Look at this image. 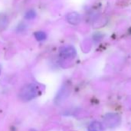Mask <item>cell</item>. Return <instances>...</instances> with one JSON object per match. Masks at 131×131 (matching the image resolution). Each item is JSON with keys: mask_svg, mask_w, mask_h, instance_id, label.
<instances>
[{"mask_svg": "<svg viewBox=\"0 0 131 131\" xmlns=\"http://www.w3.org/2000/svg\"><path fill=\"white\" fill-rule=\"evenodd\" d=\"M40 92V87L37 84L30 83L22 88V90L19 92V96L20 100L26 102L32 100V99L38 96Z\"/></svg>", "mask_w": 131, "mask_h": 131, "instance_id": "1", "label": "cell"}, {"mask_svg": "<svg viewBox=\"0 0 131 131\" xmlns=\"http://www.w3.org/2000/svg\"><path fill=\"white\" fill-rule=\"evenodd\" d=\"M121 121L120 116L115 113H108L104 116V123L108 128H115L119 125Z\"/></svg>", "mask_w": 131, "mask_h": 131, "instance_id": "2", "label": "cell"}, {"mask_svg": "<svg viewBox=\"0 0 131 131\" xmlns=\"http://www.w3.org/2000/svg\"><path fill=\"white\" fill-rule=\"evenodd\" d=\"M77 54L76 49L72 46H66L60 49L59 55L62 58L66 59H71L75 57Z\"/></svg>", "mask_w": 131, "mask_h": 131, "instance_id": "3", "label": "cell"}, {"mask_svg": "<svg viewBox=\"0 0 131 131\" xmlns=\"http://www.w3.org/2000/svg\"><path fill=\"white\" fill-rule=\"evenodd\" d=\"M69 94H70V90H69L68 86H62L61 89L59 90L57 95L56 96V98H55L56 104L59 105L60 103H62L68 97Z\"/></svg>", "mask_w": 131, "mask_h": 131, "instance_id": "4", "label": "cell"}, {"mask_svg": "<svg viewBox=\"0 0 131 131\" xmlns=\"http://www.w3.org/2000/svg\"><path fill=\"white\" fill-rule=\"evenodd\" d=\"M67 20L69 23H70L72 25H77L80 23L81 17H80V15L79 13H75V12H72L67 15Z\"/></svg>", "mask_w": 131, "mask_h": 131, "instance_id": "5", "label": "cell"}, {"mask_svg": "<svg viewBox=\"0 0 131 131\" xmlns=\"http://www.w3.org/2000/svg\"><path fill=\"white\" fill-rule=\"evenodd\" d=\"M103 126L99 121H93L88 126V131H103Z\"/></svg>", "mask_w": 131, "mask_h": 131, "instance_id": "6", "label": "cell"}, {"mask_svg": "<svg viewBox=\"0 0 131 131\" xmlns=\"http://www.w3.org/2000/svg\"><path fill=\"white\" fill-rule=\"evenodd\" d=\"M34 36H35V38L36 39V40H38V41H43L46 38V34L42 31H39V32H35Z\"/></svg>", "mask_w": 131, "mask_h": 131, "instance_id": "7", "label": "cell"}, {"mask_svg": "<svg viewBox=\"0 0 131 131\" xmlns=\"http://www.w3.org/2000/svg\"><path fill=\"white\" fill-rule=\"evenodd\" d=\"M36 16V13L34 10H29L25 14V19H33Z\"/></svg>", "mask_w": 131, "mask_h": 131, "instance_id": "8", "label": "cell"}, {"mask_svg": "<svg viewBox=\"0 0 131 131\" xmlns=\"http://www.w3.org/2000/svg\"><path fill=\"white\" fill-rule=\"evenodd\" d=\"M30 131H36V130H35V129H31Z\"/></svg>", "mask_w": 131, "mask_h": 131, "instance_id": "9", "label": "cell"}]
</instances>
